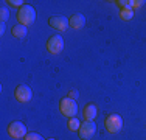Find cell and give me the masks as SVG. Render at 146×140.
I'll return each mask as SVG.
<instances>
[{
    "mask_svg": "<svg viewBox=\"0 0 146 140\" xmlns=\"http://www.w3.org/2000/svg\"><path fill=\"white\" fill-rule=\"evenodd\" d=\"M0 19H2V22H6L9 19V11L5 5H2V8H0Z\"/></svg>",
    "mask_w": 146,
    "mask_h": 140,
    "instance_id": "cell-14",
    "label": "cell"
},
{
    "mask_svg": "<svg viewBox=\"0 0 146 140\" xmlns=\"http://www.w3.org/2000/svg\"><path fill=\"white\" fill-rule=\"evenodd\" d=\"M68 129H70V131H79V128H81V121L78 120V118H70V120H68Z\"/></svg>",
    "mask_w": 146,
    "mask_h": 140,
    "instance_id": "cell-12",
    "label": "cell"
},
{
    "mask_svg": "<svg viewBox=\"0 0 146 140\" xmlns=\"http://www.w3.org/2000/svg\"><path fill=\"white\" fill-rule=\"evenodd\" d=\"M143 0H132V2H131V8L132 9H135V8H140V6L141 5H143Z\"/></svg>",
    "mask_w": 146,
    "mask_h": 140,
    "instance_id": "cell-17",
    "label": "cell"
},
{
    "mask_svg": "<svg viewBox=\"0 0 146 140\" xmlns=\"http://www.w3.org/2000/svg\"><path fill=\"white\" fill-rule=\"evenodd\" d=\"M48 25H50L53 30L56 31H65L68 28V25H70V22H68L67 17L64 16H59V14H54V16H51L50 19H48Z\"/></svg>",
    "mask_w": 146,
    "mask_h": 140,
    "instance_id": "cell-6",
    "label": "cell"
},
{
    "mask_svg": "<svg viewBox=\"0 0 146 140\" xmlns=\"http://www.w3.org/2000/svg\"><path fill=\"white\" fill-rule=\"evenodd\" d=\"M78 95H79V93L76 92V90H70V92H68V98H72V100H76Z\"/></svg>",
    "mask_w": 146,
    "mask_h": 140,
    "instance_id": "cell-18",
    "label": "cell"
},
{
    "mask_svg": "<svg viewBox=\"0 0 146 140\" xmlns=\"http://www.w3.org/2000/svg\"><path fill=\"white\" fill-rule=\"evenodd\" d=\"M120 17L123 20H131L134 17V9H121L120 11Z\"/></svg>",
    "mask_w": 146,
    "mask_h": 140,
    "instance_id": "cell-13",
    "label": "cell"
},
{
    "mask_svg": "<svg viewBox=\"0 0 146 140\" xmlns=\"http://www.w3.org/2000/svg\"><path fill=\"white\" fill-rule=\"evenodd\" d=\"M82 115H84V120L86 121H93L98 115V109L93 103H89L84 106V111H82Z\"/></svg>",
    "mask_w": 146,
    "mask_h": 140,
    "instance_id": "cell-9",
    "label": "cell"
},
{
    "mask_svg": "<svg viewBox=\"0 0 146 140\" xmlns=\"http://www.w3.org/2000/svg\"><path fill=\"white\" fill-rule=\"evenodd\" d=\"M14 95L17 98V101H20V103H28L31 98H33V92H31V89L28 86L19 84V86L16 87V90H14Z\"/></svg>",
    "mask_w": 146,
    "mask_h": 140,
    "instance_id": "cell-7",
    "label": "cell"
},
{
    "mask_svg": "<svg viewBox=\"0 0 146 140\" xmlns=\"http://www.w3.org/2000/svg\"><path fill=\"white\" fill-rule=\"evenodd\" d=\"M17 20L23 27H28L31 23H34V20H36V11H34V8L30 5H23L17 11Z\"/></svg>",
    "mask_w": 146,
    "mask_h": 140,
    "instance_id": "cell-1",
    "label": "cell"
},
{
    "mask_svg": "<svg viewBox=\"0 0 146 140\" xmlns=\"http://www.w3.org/2000/svg\"><path fill=\"white\" fill-rule=\"evenodd\" d=\"M95 132H96V125L93 123V121H86L84 120V123H81V128H79L78 134L82 140H89V139L93 137Z\"/></svg>",
    "mask_w": 146,
    "mask_h": 140,
    "instance_id": "cell-8",
    "label": "cell"
},
{
    "mask_svg": "<svg viewBox=\"0 0 146 140\" xmlns=\"http://www.w3.org/2000/svg\"><path fill=\"white\" fill-rule=\"evenodd\" d=\"M23 140H45L40 134H37V132H28L27 134V137Z\"/></svg>",
    "mask_w": 146,
    "mask_h": 140,
    "instance_id": "cell-15",
    "label": "cell"
},
{
    "mask_svg": "<svg viewBox=\"0 0 146 140\" xmlns=\"http://www.w3.org/2000/svg\"><path fill=\"white\" fill-rule=\"evenodd\" d=\"M47 50H48V53H51V55H59L64 50V39H62L59 34L50 36L47 41Z\"/></svg>",
    "mask_w": 146,
    "mask_h": 140,
    "instance_id": "cell-4",
    "label": "cell"
},
{
    "mask_svg": "<svg viewBox=\"0 0 146 140\" xmlns=\"http://www.w3.org/2000/svg\"><path fill=\"white\" fill-rule=\"evenodd\" d=\"M59 111L64 117H68V118H73L78 112V104L75 103V100L72 98H62L61 103H59Z\"/></svg>",
    "mask_w": 146,
    "mask_h": 140,
    "instance_id": "cell-2",
    "label": "cell"
},
{
    "mask_svg": "<svg viewBox=\"0 0 146 140\" xmlns=\"http://www.w3.org/2000/svg\"><path fill=\"white\" fill-rule=\"evenodd\" d=\"M11 33H13L14 37H17V39H23V37L27 36V33H28V30H27V27H23V25L19 23V25L11 28Z\"/></svg>",
    "mask_w": 146,
    "mask_h": 140,
    "instance_id": "cell-11",
    "label": "cell"
},
{
    "mask_svg": "<svg viewBox=\"0 0 146 140\" xmlns=\"http://www.w3.org/2000/svg\"><path fill=\"white\" fill-rule=\"evenodd\" d=\"M8 134L13 139H25L27 137V126L22 121H11L8 125Z\"/></svg>",
    "mask_w": 146,
    "mask_h": 140,
    "instance_id": "cell-5",
    "label": "cell"
},
{
    "mask_svg": "<svg viewBox=\"0 0 146 140\" xmlns=\"http://www.w3.org/2000/svg\"><path fill=\"white\" fill-rule=\"evenodd\" d=\"M104 126H106V131L110 134H115L121 128H123V118L118 114H112L104 120Z\"/></svg>",
    "mask_w": 146,
    "mask_h": 140,
    "instance_id": "cell-3",
    "label": "cell"
},
{
    "mask_svg": "<svg viewBox=\"0 0 146 140\" xmlns=\"http://www.w3.org/2000/svg\"><path fill=\"white\" fill-rule=\"evenodd\" d=\"M3 3H8V5L9 6H16V8H22V6H23V3H25V2H23V0H8V2H3Z\"/></svg>",
    "mask_w": 146,
    "mask_h": 140,
    "instance_id": "cell-16",
    "label": "cell"
},
{
    "mask_svg": "<svg viewBox=\"0 0 146 140\" xmlns=\"http://www.w3.org/2000/svg\"><path fill=\"white\" fill-rule=\"evenodd\" d=\"M48 140H54V139H48Z\"/></svg>",
    "mask_w": 146,
    "mask_h": 140,
    "instance_id": "cell-20",
    "label": "cell"
},
{
    "mask_svg": "<svg viewBox=\"0 0 146 140\" xmlns=\"http://www.w3.org/2000/svg\"><path fill=\"white\" fill-rule=\"evenodd\" d=\"M5 28H6L5 27V22H2V25H0V33H2V34L5 33Z\"/></svg>",
    "mask_w": 146,
    "mask_h": 140,
    "instance_id": "cell-19",
    "label": "cell"
},
{
    "mask_svg": "<svg viewBox=\"0 0 146 140\" xmlns=\"http://www.w3.org/2000/svg\"><path fill=\"white\" fill-rule=\"evenodd\" d=\"M68 22H70L72 28H75V30H81V28L86 25V17L82 16V14L76 13V14H73L70 19H68Z\"/></svg>",
    "mask_w": 146,
    "mask_h": 140,
    "instance_id": "cell-10",
    "label": "cell"
}]
</instances>
